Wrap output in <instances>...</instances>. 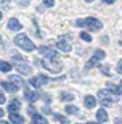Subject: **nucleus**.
<instances>
[{
	"instance_id": "f257e3e1",
	"label": "nucleus",
	"mask_w": 122,
	"mask_h": 124,
	"mask_svg": "<svg viewBox=\"0 0 122 124\" xmlns=\"http://www.w3.org/2000/svg\"><path fill=\"white\" fill-rule=\"evenodd\" d=\"M76 26L77 28H82V26H85L88 31H100V29L103 28V24L101 21H98L96 18H85V19H77L76 21Z\"/></svg>"
},
{
	"instance_id": "f03ea898",
	"label": "nucleus",
	"mask_w": 122,
	"mask_h": 124,
	"mask_svg": "<svg viewBox=\"0 0 122 124\" xmlns=\"http://www.w3.org/2000/svg\"><path fill=\"white\" fill-rule=\"evenodd\" d=\"M42 64L50 73H59L61 71V63L58 61V56H48V58H45L42 61Z\"/></svg>"
},
{
	"instance_id": "7ed1b4c3",
	"label": "nucleus",
	"mask_w": 122,
	"mask_h": 124,
	"mask_svg": "<svg viewBox=\"0 0 122 124\" xmlns=\"http://www.w3.org/2000/svg\"><path fill=\"white\" fill-rule=\"evenodd\" d=\"M14 44L19 47V48H23L24 52H32L34 50V44L29 40V37L24 36V34H19V36L14 37Z\"/></svg>"
},
{
	"instance_id": "20e7f679",
	"label": "nucleus",
	"mask_w": 122,
	"mask_h": 124,
	"mask_svg": "<svg viewBox=\"0 0 122 124\" xmlns=\"http://www.w3.org/2000/svg\"><path fill=\"white\" fill-rule=\"evenodd\" d=\"M117 100V95H113L111 90H100V103L103 106L113 105V101Z\"/></svg>"
},
{
	"instance_id": "39448f33",
	"label": "nucleus",
	"mask_w": 122,
	"mask_h": 124,
	"mask_svg": "<svg viewBox=\"0 0 122 124\" xmlns=\"http://www.w3.org/2000/svg\"><path fill=\"white\" fill-rule=\"evenodd\" d=\"M104 58V52L103 50H96L95 53H93V56H92L90 60L87 61V68H93L95 64H98L100 61Z\"/></svg>"
},
{
	"instance_id": "423d86ee",
	"label": "nucleus",
	"mask_w": 122,
	"mask_h": 124,
	"mask_svg": "<svg viewBox=\"0 0 122 124\" xmlns=\"http://www.w3.org/2000/svg\"><path fill=\"white\" fill-rule=\"evenodd\" d=\"M48 81H50V79L45 78V76H36V78H32L31 81H29V84H31L32 87H36V89H37V87H40L42 84H47Z\"/></svg>"
},
{
	"instance_id": "0eeeda50",
	"label": "nucleus",
	"mask_w": 122,
	"mask_h": 124,
	"mask_svg": "<svg viewBox=\"0 0 122 124\" xmlns=\"http://www.w3.org/2000/svg\"><path fill=\"white\" fill-rule=\"evenodd\" d=\"M0 84H2V87H3L5 90H8V92H11V93H14L19 89V85H16V84L11 82V81H10V82H8V81H2Z\"/></svg>"
},
{
	"instance_id": "6e6552de",
	"label": "nucleus",
	"mask_w": 122,
	"mask_h": 124,
	"mask_svg": "<svg viewBox=\"0 0 122 124\" xmlns=\"http://www.w3.org/2000/svg\"><path fill=\"white\" fill-rule=\"evenodd\" d=\"M8 29L10 31H19V29H21V23H19L16 18H11L8 21Z\"/></svg>"
},
{
	"instance_id": "1a4fd4ad",
	"label": "nucleus",
	"mask_w": 122,
	"mask_h": 124,
	"mask_svg": "<svg viewBox=\"0 0 122 124\" xmlns=\"http://www.w3.org/2000/svg\"><path fill=\"white\" fill-rule=\"evenodd\" d=\"M19 108H21V103H19V100L10 101V106H8V111H10V113H18Z\"/></svg>"
},
{
	"instance_id": "9d476101",
	"label": "nucleus",
	"mask_w": 122,
	"mask_h": 124,
	"mask_svg": "<svg viewBox=\"0 0 122 124\" xmlns=\"http://www.w3.org/2000/svg\"><path fill=\"white\" fill-rule=\"evenodd\" d=\"M39 52H40L42 55H45V56H56V52L51 50V48H48V47H40Z\"/></svg>"
},
{
	"instance_id": "9b49d317",
	"label": "nucleus",
	"mask_w": 122,
	"mask_h": 124,
	"mask_svg": "<svg viewBox=\"0 0 122 124\" xmlns=\"http://www.w3.org/2000/svg\"><path fill=\"white\" fill-rule=\"evenodd\" d=\"M10 121L13 124H24V119L19 115H16V113H10Z\"/></svg>"
},
{
	"instance_id": "f8f14e48",
	"label": "nucleus",
	"mask_w": 122,
	"mask_h": 124,
	"mask_svg": "<svg viewBox=\"0 0 122 124\" xmlns=\"http://www.w3.org/2000/svg\"><path fill=\"white\" fill-rule=\"evenodd\" d=\"M84 103H85L87 108H93V106H95V103H96V100H95V97L87 95L85 98H84Z\"/></svg>"
},
{
	"instance_id": "ddd939ff",
	"label": "nucleus",
	"mask_w": 122,
	"mask_h": 124,
	"mask_svg": "<svg viewBox=\"0 0 122 124\" xmlns=\"http://www.w3.org/2000/svg\"><path fill=\"white\" fill-rule=\"evenodd\" d=\"M96 118H98L101 123H106V121H108V113H106V110H103V108L98 110L96 111Z\"/></svg>"
},
{
	"instance_id": "4468645a",
	"label": "nucleus",
	"mask_w": 122,
	"mask_h": 124,
	"mask_svg": "<svg viewBox=\"0 0 122 124\" xmlns=\"http://www.w3.org/2000/svg\"><path fill=\"white\" fill-rule=\"evenodd\" d=\"M26 98L31 101V103H34L36 100H39V93L32 92V90H26Z\"/></svg>"
},
{
	"instance_id": "2eb2a0df",
	"label": "nucleus",
	"mask_w": 122,
	"mask_h": 124,
	"mask_svg": "<svg viewBox=\"0 0 122 124\" xmlns=\"http://www.w3.org/2000/svg\"><path fill=\"white\" fill-rule=\"evenodd\" d=\"M56 47H58L61 52H71V45L66 44V42H63V40H59L58 44H56Z\"/></svg>"
},
{
	"instance_id": "dca6fc26",
	"label": "nucleus",
	"mask_w": 122,
	"mask_h": 124,
	"mask_svg": "<svg viewBox=\"0 0 122 124\" xmlns=\"http://www.w3.org/2000/svg\"><path fill=\"white\" fill-rule=\"evenodd\" d=\"M59 100H63V101L74 100V93H69V92H63V93H59Z\"/></svg>"
},
{
	"instance_id": "f3484780",
	"label": "nucleus",
	"mask_w": 122,
	"mask_h": 124,
	"mask_svg": "<svg viewBox=\"0 0 122 124\" xmlns=\"http://www.w3.org/2000/svg\"><path fill=\"white\" fill-rule=\"evenodd\" d=\"M13 68L10 63H7V61H0V71L2 73H10V69Z\"/></svg>"
},
{
	"instance_id": "a211bd4d",
	"label": "nucleus",
	"mask_w": 122,
	"mask_h": 124,
	"mask_svg": "<svg viewBox=\"0 0 122 124\" xmlns=\"http://www.w3.org/2000/svg\"><path fill=\"white\" fill-rule=\"evenodd\" d=\"M32 119H34V123H37V124H48V121L43 119V118H42L40 115H37V113L32 115Z\"/></svg>"
},
{
	"instance_id": "6ab92c4d",
	"label": "nucleus",
	"mask_w": 122,
	"mask_h": 124,
	"mask_svg": "<svg viewBox=\"0 0 122 124\" xmlns=\"http://www.w3.org/2000/svg\"><path fill=\"white\" fill-rule=\"evenodd\" d=\"M18 71H19L21 74H31V73H32V69L29 68L27 64H19V66H18Z\"/></svg>"
},
{
	"instance_id": "aec40b11",
	"label": "nucleus",
	"mask_w": 122,
	"mask_h": 124,
	"mask_svg": "<svg viewBox=\"0 0 122 124\" xmlns=\"http://www.w3.org/2000/svg\"><path fill=\"white\" fill-rule=\"evenodd\" d=\"M108 89L111 90V92H114V93H122V89L121 87H116L113 82H108Z\"/></svg>"
},
{
	"instance_id": "412c9836",
	"label": "nucleus",
	"mask_w": 122,
	"mask_h": 124,
	"mask_svg": "<svg viewBox=\"0 0 122 124\" xmlns=\"http://www.w3.org/2000/svg\"><path fill=\"white\" fill-rule=\"evenodd\" d=\"M64 110H66V113H68V115H77V113H79V110H77L76 106H72V105H68Z\"/></svg>"
},
{
	"instance_id": "4be33fe9",
	"label": "nucleus",
	"mask_w": 122,
	"mask_h": 124,
	"mask_svg": "<svg viewBox=\"0 0 122 124\" xmlns=\"http://www.w3.org/2000/svg\"><path fill=\"white\" fill-rule=\"evenodd\" d=\"M53 118H55V119H58V121H59V123H61V124H69V121L66 119L64 116L58 115V113H53Z\"/></svg>"
},
{
	"instance_id": "5701e85b",
	"label": "nucleus",
	"mask_w": 122,
	"mask_h": 124,
	"mask_svg": "<svg viewBox=\"0 0 122 124\" xmlns=\"http://www.w3.org/2000/svg\"><path fill=\"white\" fill-rule=\"evenodd\" d=\"M8 81H11V82H14L16 85H23V82H21V78L19 76H10Z\"/></svg>"
},
{
	"instance_id": "b1692460",
	"label": "nucleus",
	"mask_w": 122,
	"mask_h": 124,
	"mask_svg": "<svg viewBox=\"0 0 122 124\" xmlns=\"http://www.w3.org/2000/svg\"><path fill=\"white\" fill-rule=\"evenodd\" d=\"M80 39L85 42H92V36L90 34H87V32H80Z\"/></svg>"
},
{
	"instance_id": "393cba45",
	"label": "nucleus",
	"mask_w": 122,
	"mask_h": 124,
	"mask_svg": "<svg viewBox=\"0 0 122 124\" xmlns=\"http://www.w3.org/2000/svg\"><path fill=\"white\" fill-rule=\"evenodd\" d=\"M43 2H45L47 7H53V5H55V0H43Z\"/></svg>"
},
{
	"instance_id": "a878e982",
	"label": "nucleus",
	"mask_w": 122,
	"mask_h": 124,
	"mask_svg": "<svg viewBox=\"0 0 122 124\" xmlns=\"http://www.w3.org/2000/svg\"><path fill=\"white\" fill-rule=\"evenodd\" d=\"M5 103V95H3V92L0 90V105H3Z\"/></svg>"
},
{
	"instance_id": "bb28decb",
	"label": "nucleus",
	"mask_w": 122,
	"mask_h": 124,
	"mask_svg": "<svg viewBox=\"0 0 122 124\" xmlns=\"http://www.w3.org/2000/svg\"><path fill=\"white\" fill-rule=\"evenodd\" d=\"M117 73H119V74H122V60L117 63Z\"/></svg>"
},
{
	"instance_id": "cd10ccee",
	"label": "nucleus",
	"mask_w": 122,
	"mask_h": 124,
	"mask_svg": "<svg viewBox=\"0 0 122 124\" xmlns=\"http://www.w3.org/2000/svg\"><path fill=\"white\" fill-rule=\"evenodd\" d=\"M10 0H0V7H7Z\"/></svg>"
},
{
	"instance_id": "c85d7f7f",
	"label": "nucleus",
	"mask_w": 122,
	"mask_h": 124,
	"mask_svg": "<svg viewBox=\"0 0 122 124\" xmlns=\"http://www.w3.org/2000/svg\"><path fill=\"white\" fill-rule=\"evenodd\" d=\"M108 68H109V66H103V73L104 74H109V69Z\"/></svg>"
},
{
	"instance_id": "c756f323",
	"label": "nucleus",
	"mask_w": 122,
	"mask_h": 124,
	"mask_svg": "<svg viewBox=\"0 0 122 124\" xmlns=\"http://www.w3.org/2000/svg\"><path fill=\"white\" fill-rule=\"evenodd\" d=\"M104 3H108V5H111V3H114V0H103Z\"/></svg>"
},
{
	"instance_id": "7c9ffc66",
	"label": "nucleus",
	"mask_w": 122,
	"mask_h": 124,
	"mask_svg": "<svg viewBox=\"0 0 122 124\" xmlns=\"http://www.w3.org/2000/svg\"><path fill=\"white\" fill-rule=\"evenodd\" d=\"M0 124H10L8 121H0Z\"/></svg>"
},
{
	"instance_id": "2f4dec72",
	"label": "nucleus",
	"mask_w": 122,
	"mask_h": 124,
	"mask_svg": "<svg viewBox=\"0 0 122 124\" xmlns=\"http://www.w3.org/2000/svg\"><path fill=\"white\" fill-rule=\"evenodd\" d=\"M2 116H3V110H0V118H2Z\"/></svg>"
},
{
	"instance_id": "473e14b6",
	"label": "nucleus",
	"mask_w": 122,
	"mask_h": 124,
	"mask_svg": "<svg viewBox=\"0 0 122 124\" xmlns=\"http://www.w3.org/2000/svg\"><path fill=\"white\" fill-rule=\"evenodd\" d=\"M85 2H87V3H90V2H93V0H85Z\"/></svg>"
},
{
	"instance_id": "72a5a7b5",
	"label": "nucleus",
	"mask_w": 122,
	"mask_h": 124,
	"mask_svg": "<svg viewBox=\"0 0 122 124\" xmlns=\"http://www.w3.org/2000/svg\"><path fill=\"white\" fill-rule=\"evenodd\" d=\"M88 124H101V123H88Z\"/></svg>"
},
{
	"instance_id": "f704fd0d",
	"label": "nucleus",
	"mask_w": 122,
	"mask_h": 124,
	"mask_svg": "<svg viewBox=\"0 0 122 124\" xmlns=\"http://www.w3.org/2000/svg\"><path fill=\"white\" fill-rule=\"evenodd\" d=\"M0 19H2V11H0Z\"/></svg>"
},
{
	"instance_id": "c9c22d12",
	"label": "nucleus",
	"mask_w": 122,
	"mask_h": 124,
	"mask_svg": "<svg viewBox=\"0 0 122 124\" xmlns=\"http://www.w3.org/2000/svg\"><path fill=\"white\" fill-rule=\"evenodd\" d=\"M31 124H37V123H34V121H32V123H31Z\"/></svg>"
},
{
	"instance_id": "e433bc0d",
	"label": "nucleus",
	"mask_w": 122,
	"mask_h": 124,
	"mask_svg": "<svg viewBox=\"0 0 122 124\" xmlns=\"http://www.w3.org/2000/svg\"><path fill=\"white\" fill-rule=\"evenodd\" d=\"M121 89H122V81H121Z\"/></svg>"
},
{
	"instance_id": "4c0bfd02",
	"label": "nucleus",
	"mask_w": 122,
	"mask_h": 124,
	"mask_svg": "<svg viewBox=\"0 0 122 124\" xmlns=\"http://www.w3.org/2000/svg\"><path fill=\"white\" fill-rule=\"evenodd\" d=\"M0 42H2V36H0Z\"/></svg>"
}]
</instances>
